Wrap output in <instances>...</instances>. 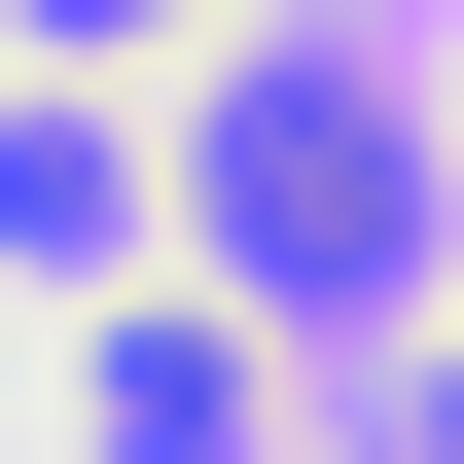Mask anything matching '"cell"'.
Returning <instances> with one entry per match:
<instances>
[{
    "label": "cell",
    "mask_w": 464,
    "mask_h": 464,
    "mask_svg": "<svg viewBox=\"0 0 464 464\" xmlns=\"http://www.w3.org/2000/svg\"><path fill=\"white\" fill-rule=\"evenodd\" d=\"M179 250H215V322H393L429 286V143L357 108L322 36H250L215 108H179Z\"/></svg>",
    "instance_id": "1"
},
{
    "label": "cell",
    "mask_w": 464,
    "mask_h": 464,
    "mask_svg": "<svg viewBox=\"0 0 464 464\" xmlns=\"http://www.w3.org/2000/svg\"><path fill=\"white\" fill-rule=\"evenodd\" d=\"M108 250H143V143L72 72H0V286H108Z\"/></svg>",
    "instance_id": "2"
},
{
    "label": "cell",
    "mask_w": 464,
    "mask_h": 464,
    "mask_svg": "<svg viewBox=\"0 0 464 464\" xmlns=\"http://www.w3.org/2000/svg\"><path fill=\"white\" fill-rule=\"evenodd\" d=\"M108 464H250V322H108Z\"/></svg>",
    "instance_id": "3"
},
{
    "label": "cell",
    "mask_w": 464,
    "mask_h": 464,
    "mask_svg": "<svg viewBox=\"0 0 464 464\" xmlns=\"http://www.w3.org/2000/svg\"><path fill=\"white\" fill-rule=\"evenodd\" d=\"M36 36H179V0H36Z\"/></svg>",
    "instance_id": "4"
},
{
    "label": "cell",
    "mask_w": 464,
    "mask_h": 464,
    "mask_svg": "<svg viewBox=\"0 0 464 464\" xmlns=\"http://www.w3.org/2000/svg\"><path fill=\"white\" fill-rule=\"evenodd\" d=\"M429 464H464V393H429Z\"/></svg>",
    "instance_id": "5"
}]
</instances>
